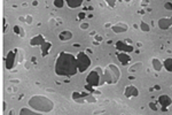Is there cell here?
<instances>
[{
	"label": "cell",
	"instance_id": "obj_4",
	"mask_svg": "<svg viewBox=\"0 0 172 115\" xmlns=\"http://www.w3.org/2000/svg\"><path fill=\"white\" fill-rule=\"evenodd\" d=\"M86 83L90 86H98L103 84V73L101 68L97 67L93 71H91L86 77Z\"/></svg>",
	"mask_w": 172,
	"mask_h": 115
},
{
	"label": "cell",
	"instance_id": "obj_10",
	"mask_svg": "<svg viewBox=\"0 0 172 115\" xmlns=\"http://www.w3.org/2000/svg\"><path fill=\"white\" fill-rule=\"evenodd\" d=\"M125 96L127 97V98H133V97H138V95H139V90L135 88V86H133V85H129V86H126L125 88Z\"/></svg>",
	"mask_w": 172,
	"mask_h": 115
},
{
	"label": "cell",
	"instance_id": "obj_24",
	"mask_svg": "<svg viewBox=\"0 0 172 115\" xmlns=\"http://www.w3.org/2000/svg\"><path fill=\"white\" fill-rule=\"evenodd\" d=\"M85 100L89 101V102H95V101H97L95 98H94L92 95H87V93H86V96H85Z\"/></svg>",
	"mask_w": 172,
	"mask_h": 115
},
{
	"label": "cell",
	"instance_id": "obj_23",
	"mask_svg": "<svg viewBox=\"0 0 172 115\" xmlns=\"http://www.w3.org/2000/svg\"><path fill=\"white\" fill-rule=\"evenodd\" d=\"M14 31H15V34H17V35H20V36H23V35H24L22 28L18 26V25H15V26H14Z\"/></svg>",
	"mask_w": 172,
	"mask_h": 115
},
{
	"label": "cell",
	"instance_id": "obj_6",
	"mask_svg": "<svg viewBox=\"0 0 172 115\" xmlns=\"http://www.w3.org/2000/svg\"><path fill=\"white\" fill-rule=\"evenodd\" d=\"M116 48L122 52H125V53H131L134 50L133 46L131 45V43H129L127 40H118L116 43Z\"/></svg>",
	"mask_w": 172,
	"mask_h": 115
},
{
	"label": "cell",
	"instance_id": "obj_7",
	"mask_svg": "<svg viewBox=\"0 0 172 115\" xmlns=\"http://www.w3.org/2000/svg\"><path fill=\"white\" fill-rule=\"evenodd\" d=\"M158 104L162 106V110L166 112L167 108L172 105V99H171L169 96H166V95H162V96H160V98H158Z\"/></svg>",
	"mask_w": 172,
	"mask_h": 115
},
{
	"label": "cell",
	"instance_id": "obj_35",
	"mask_svg": "<svg viewBox=\"0 0 172 115\" xmlns=\"http://www.w3.org/2000/svg\"><path fill=\"white\" fill-rule=\"evenodd\" d=\"M170 20H171V23H172V16H171V17H170Z\"/></svg>",
	"mask_w": 172,
	"mask_h": 115
},
{
	"label": "cell",
	"instance_id": "obj_9",
	"mask_svg": "<svg viewBox=\"0 0 172 115\" xmlns=\"http://www.w3.org/2000/svg\"><path fill=\"white\" fill-rule=\"evenodd\" d=\"M111 29H112V31H114L115 34H123V32H126V31H127L129 25L125 24V23L119 22V23H117V24H114V25L111 26Z\"/></svg>",
	"mask_w": 172,
	"mask_h": 115
},
{
	"label": "cell",
	"instance_id": "obj_17",
	"mask_svg": "<svg viewBox=\"0 0 172 115\" xmlns=\"http://www.w3.org/2000/svg\"><path fill=\"white\" fill-rule=\"evenodd\" d=\"M85 96L86 93H79V92H74L72 93V99L76 101V102H84L85 101Z\"/></svg>",
	"mask_w": 172,
	"mask_h": 115
},
{
	"label": "cell",
	"instance_id": "obj_33",
	"mask_svg": "<svg viewBox=\"0 0 172 115\" xmlns=\"http://www.w3.org/2000/svg\"><path fill=\"white\" fill-rule=\"evenodd\" d=\"M32 5H33V6H37V5H38V3H37V1H33V3H32Z\"/></svg>",
	"mask_w": 172,
	"mask_h": 115
},
{
	"label": "cell",
	"instance_id": "obj_31",
	"mask_svg": "<svg viewBox=\"0 0 172 115\" xmlns=\"http://www.w3.org/2000/svg\"><path fill=\"white\" fill-rule=\"evenodd\" d=\"M95 40L101 42V40H102V37H101V36H99V35H97V36H95Z\"/></svg>",
	"mask_w": 172,
	"mask_h": 115
},
{
	"label": "cell",
	"instance_id": "obj_1",
	"mask_svg": "<svg viewBox=\"0 0 172 115\" xmlns=\"http://www.w3.org/2000/svg\"><path fill=\"white\" fill-rule=\"evenodd\" d=\"M77 71L78 66L76 57L67 52L60 53L55 61V74L59 76H74Z\"/></svg>",
	"mask_w": 172,
	"mask_h": 115
},
{
	"label": "cell",
	"instance_id": "obj_26",
	"mask_svg": "<svg viewBox=\"0 0 172 115\" xmlns=\"http://www.w3.org/2000/svg\"><path fill=\"white\" fill-rule=\"evenodd\" d=\"M164 8L165 9H167V11H172V3H165L164 4Z\"/></svg>",
	"mask_w": 172,
	"mask_h": 115
},
{
	"label": "cell",
	"instance_id": "obj_16",
	"mask_svg": "<svg viewBox=\"0 0 172 115\" xmlns=\"http://www.w3.org/2000/svg\"><path fill=\"white\" fill-rule=\"evenodd\" d=\"M59 38H60L61 40H63V42H67V40H69V39L72 38V32L64 30V31H62V32L59 35Z\"/></svg>",
	"mask_w": 172,
	"mask_h": 115
},
{
	"label": "cell",
	"instance_id": "obj_19",
	"mask_svg": "<svg viewBox=\"0 0 172 115\" xmlns=\"http://www.w3.org/2000/svg\"><path fill=\"white\" fill-rule=\"evenodd\" d=\"M49 50H51V43L45 42V43L41 45V53H43V55H44V56L47 55V53H48Z\"/></svg>",
	"mask_w": 172,
	"mask_h": 115
},
{
	"label": "cell",
	"instance_id": "obj_13",
	"mask_svg": "<svg viewBox=\"0 0 172 115\" xmlns=\"http://www.w3.org/2000/svg\"><path fill=\"white\" fill-rule=\"evenodd\" d=\"M45 43V39H44V37L41 36V35H38V36H36V37H33L31 40H30V45L31 46H41L43 44Z\"/></svg>",
	"mask_w": 172,
	"mask_h": 115
},
{
	"label": "cell",
	"instance_id": "obj_12",
	"mask_svg": "<svg viewBox=\"0 0 172 115\" xmlns=\"http://www.w3.org/2000/svg\"><path fill=\"white\" fill-rule=\"evenodd\" d=\"M117 59L119 60V62L124 66L129 65V62L131 61V56L129 55V53H125V52H122L119 54H117Z\"/></svg>",
	"mask_w": 172,
	"mask_h": 115
},
{
	"label": "cell",
	"instance_id": "obj_32",
	"mask_svg": "<svg viewBox=\"0 0 172 115\" xmlns=\"http://www.w3.org/2000/svg\"><path fill=\"white\" fill-rule=\"evenodd\" d=\"M84 16H85V14H84V13H80V14H79V17H81V19H83Z\"/></svg>",
	"mask_w": 172,
	"mask_h": 115
},
{
	"label": "cell",
	"instance_id": "obj_20",
	"mask_svg": "<svg viewBox=\"0 0 172 115\" xmlns=\"http://www.w3.org/2000/svg\"><path fill=\"white\" fill-rule=\"evenodd\" d=\"M20 114L21 115H36V114H38V112H33L29 108H22L20 110Z\"/></svg>",
	"mask_w": 172,
	"mask_h": 115
},
{
	"label": "cell",
	"instance_id": "obj_5",
	"mask_svg": "<svg viewBox=\"0 0 172 115\" xmlns=\"http://www.w3.org/2000/svg\"><path fill=\"white\" fill-rule=\"evenodd\" d=\"M76 60H77L78 71H80V73H84L86 69L91 66V59L85 52H79L77 54V56H76Z\"/></svg>",
	"mask_w": 172,
	"mask_h": 115
},
{
	"label": "cell",
	"instance_id": "obj_25",
	"mask_svg": "<svg viewBox=\"0 0 172 115\" xmlns=\"http://www.w3.org/2000/svg\"><path fill=\"white\" fill-rule=\"evenodd\" d=\"M116 1H117V0H106V3H107L110 7H115V5H116Z\"/></svg>",
	"mask_w": 172,
	"mask_h": 115
},
{
	"label": "cell",
	"instance_id": "obj_2",
	"mask_svg": "<svg viewBox=\"0 0 172 115\" xmlns=\"http://www.w3.org/2000/svg\"><path fill=\"white\" fill-rule=\"evenodd\" d=\"M29 106L39 113H49L54 108V102L44 96H33L29 100Z\"/></svg>",
	"mask_w": 172,
	"mask_h": 115
},
{
	"label": "cell",
	"instance_id": "obj_30",
	"mask_svg": "<svg viewBox=\"0 0 172 115\" xmlns=\"http://www.w3.org/2000/svg\"><path fill=\"white\" fill-rule=\"evenodd\" d=\"M149 107H150V108H152L153 110H158V108H157V106H156V105H155L154 102H150V104H149Z\"/></svg>",
	"mask_w": 172,
	"mask_h": 115
},
{
	"label": "cell",
	"instance_id": "obj_27",
	"mask_svg": "<svg viewBox=\"0 0 172 115\" xmlns=\"http://www.w3.org/2000/svg\"><path fill=\"white\" fill-rule=\"evenodd\" d=\"M140 66H141V63H140V62H138V63H135V66H132V67L130 68V71L132 73V71H134V70H137V69H138V68H139Z\"/></svg>",
	"mask_w": 172,
	"mask_h": 115
},
{
	"label": "cell",
	"instance_id": "obj_34",
	"mask_svg": "<svg viewBox=\"0 0 172 115\" xmlns=\"http://www.w3.org/2000/svg\"><path fill=\"white\" fill-rule=\"evenodd\" d=\"M123 1H126V3H129V1H131V0H123Z\"/></svg>",
	"mask_w": 172,
	"mask_h": 115
},
{
	"label": "cell",
	"instance_id": "obj_11",
	"mask_svg": "<svg viewBox=\"0 0 172 115\" xmlns=\"http://www.w3.org/2000/svg\"><path fill=\"white\" fill-rule=\"evenodd\" d=\"M172 25L170 17H162L158 20V26L162 29V30H167V29Z\"/></svg>",
	"mask_w": 172,
	"mask_h": 115
},
{
	"label": "cell",
	"instance_id": "obj_14",
	"mask_svg": "<svg viewBox=\"0 0 172 115\" xmlns=\"http://www.w3.org/2000/svg\"><path fill=\"white\" fill-rule=\"evenodd\" d=\"M152 63H153V68L155 71H161L162 68H163V62L157 59V57H154V59L152 60Z\"/></svg>",
	"mask_w": 172,
	"mask_h": 115
},
{
	"label": "cell",
	"instance_id": "obj_8",
	"mask_svg": "<svg viewBox=\"0 0 172 115\" xmlns=\"http://www.w3.org/2000/svg\"><path fill=\"white\" fill-rule=\"evenodd\" d=\"M15 62H16V52L15 51L8 52L6 56V68L12 69L15 66Z\"/></svg>",
	"mask_w": 172,
	"mask_h": 115
},
{
	"label": "cell",
	"instance_id": "obj_22",
	"mask_svg": "<svg viewBox=\"0 0 172 115\" xmlns=\"http://www.w3.org/2000/svg\"><path fill=\"white\" fill-rule=\"evenodd\" d=\"M53 4H54V6L56 8H62L63 5H64V0H54Z\"/></svg>",
	"mask_w": 172,
	"mask_h": 115
},
{
	"label": "cell",
	"instance_id": "obj_18",
	"mask_svg": "<svg viewBox=\"0 0 172 115\" xmlns=\"http://www.w3.org/2000/svg\"><path fill=\"white\" fill-rule=\"evenodd\" d=\"M163 67L167 70V71H172V57H167L163 61Z\"/></svg>",
	"mask_w": 172,
	"mask_h": 115
},
{
	"label": "cell",
	"instance_id": "obj_15",
	"mask_svg": "<svg viewBox=\"0 0 172 115\" xmlns=\"http://www.w3.org/2000/svg\"><path fill=\"white\" fill-rule=\"evenodd\" d=\"M84 0H66V3L68 5L69 8H77L79 6H81Z\"/></svg>",
	"mask_w": 172,
	"mask_h": 115
},
{
	"label": "cell",
	"instance_id": "obj_28",
	"mask_svg": "<svg viewBox=\"0 0 172 115\" xmlns=\"http://www.w3.org/2000/svg\"><path fill=\"white\" fill-rule=\"evenodd\" d=\"M80 28L83 29V30H86V29H89V28H90V24H89V23H86V22H85V23H81V24H80Z\"/></svg>",
	"mask_w": 172,
	"mask_h": 115
},
{
	"label": "cell",
	"instance_id": "obj_3",
	"mask_svg": "<svg viewBox=\"0 0 172 115\" xmlns=\"http://www.w3.org/2000/svg\"><path fill=\"white\" fill-rule=\"evenodd\" d=\"M121 77V70L117 66L115 65H108V67L104 69L103 73V83L108 84H115Z\"/></svg>",
	"mask_w": 172,
	"mask_h": 115
},
{
	"label": "cell",
	"instance_id": "obj_21",
	"mask_svg": "<svg viewBox=\"0 0 172 115\" xmlns=\"http://www.w3.org/2000/svg\"><path fill=\"white\" fill-rule=\"evenodd\" d=\"M140 29H141L142 31H145V32H148V31L150 30V26H149V25H148L146 22H143V21H142V22L140 23Z\"/></svg>",
	"mask_w": 172,
	"mask_h": 115
},
{
	"label": "cell",
	"instance_id": "obj_29",
	"mask_svg": "<svg viewBox=\"0 0 172 115\" xmlns=\"http://www.w3.org/2000/svg\"><path fill=\"white\" fill-rule=\"evenodd\" d=\"M25 22H26V23H29V24L32 23V17H31L30 15H28V16L25 17Z\"/></svg>",
	"mask_w": 172,
	"mask_h": 115
}]
</instances>
